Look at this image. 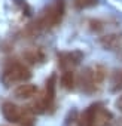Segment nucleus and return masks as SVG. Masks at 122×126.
Wrapping results in <instances>:
<instances>
[{
  "label": "nucleus",
  "instance_id": "1",
  "mask_svg": "<svg viewBox=\"0 0 122 126\" xmlns=\"http://www.w3.org/2000/svg\"><path fill=\"white\" fill-rule=\"evenodd\" d=\"M64 11H66L64 0H54L49 6H46L40 12V16L34 22L28 24L25 31L28 34H37L45 28H51V27L58 25L64 16Z\"/></svg>",
  "mask_w": 122,
  "mask_h": 126
},
{
  "label": "nucleus",
  "instance_id": "7",
  "mask_svg": "<svg viewBox=\"0 0 122 126\" xmlns=\"http://www.w3.org/2000/svg\"><path fill=\"white\" fill-rule=\"evenodd\" d=\"M55 80H57V76L52 74L48 80H46V92H45V96H43V102L46 105V110L52 107V102H54V98H55Z\"/></svg>",
  "mask_w": 122,
  "mask_h": 126
},
{
  "label": "nucleus",
  "instance_id": "13",
  "mask_svg": "<svg viewBox=\"0 0 122 126\" xmlns=\"http://www.w3.org/2000/svg\"><path fill=\"white\" fill-rule=\"evenodd\" d=\"M112 91L113 92H118V91H121L122 89V70H119V71H115V74H113V77H112Z\"/></svg>",
  "mask_w": 122,
  "mask_h": 126
},
{
  "label": "nucleus",
  "instance_id": "12",
  "mask_svg": "<svg viewBox=\"0 0 122 126\" xmlns=\"http://www.w3.org/2000/svg\"><path fill=\"white\" fill-rule=\"evenodd\" d=\"M92 70H94V77H95V82H97V83H101V82L106 79V74H107L106 67H103L101 64H97Z\"/></svg>",
  "mask_w": 122,
  "mask_h": 126
},
{
  "label": "nucleus",
  "instance_id": "6",
  "mask_svg": "<svg viewBox=\"0 0 122 126\" xmlns=\"http://www.w3.org/2000/svg\"><path fill=\"white\" fill-rule=\"evenodd\" d=\"M37 86L33 85V83H24V85H20L15 91H14V96L18 98V99H30L33 98L36 94H37Z\"/></svg>",
  "mask_w": 122,
  "mask_h": 126
},
{
  "label": "nucleus",
  "instance_id": "4",
  "mask_svg": "<svg viewBox=\"0 0 122 126\" xmlns=\"http://www.w3.org/2000/svg\"><path fill=\"white\" fill-rule=\"evenodd\" d=\"M79 83H81V88L85 92H88V94L94 92L95 83H97L95 82V77H94V70L92 68H85L81 73V76H79Z\"/></svg>",
  "mask_w": 122,
  "mask_h": 126
},
{
  "label": "nucleus",
  "instance_id": "3",
  "mask_svg": "<svg viewBox=\"0 0 122 126\" xmlns=\"http://www.w3.org/2000/svg\"><path fill=\"white\" fill-rule=\"evenodd\" d=\"M2 114L9 123H21L24 126H33L31 110L28 107H18L11 101H5L2 104Z\"/></svg>",
  "mask_w": 122,
  "mask_h": 126
},
{
  "label": "nucleus",
  "instance_id": "11",
  "mask_svg": "<svg viewBox=\"0 0 122 126\" xmlns=\"http://www.w3.org/2000/svg\"><path fill=\"white\" fill-rule=\"evenodd\" d=\"M76 9H88L98 5V0H72Z\"/></svg>",
  "mask_w": 122,
  "mask_h": 126
},
{
  "label": "nucleus",
  "instance_id": "10",
  "mask_svg": "<svg viewBox=\"0 0 122 126\" xmlns=\"http://www.w3.org/2000/svg\"><path fill=\"white\" fill-rule=\"evenodd\" d=\"M61 86H63L64 89H67V91L73 89V86H75V76H73L72 70H66L63 73V76H61Z\"/></svg>",
  "mask_w": 122,
  "mask_h": 126
},
{
  "label": "nucleus",
  "instance_id": "8",
  "mask_svg": "<svg viewBox=\"0 0 122 126\" xmlns=\"http://www.w3.org/2000/svg\"><path fill=\"white\" fill-rule=\"evenodd\" d=\"M121 40L122 37L119 34H109V36H103L100 37V43L104 49H109V50H113L116 49L119 45H121Z\"/></svg>",
  "mask_w": 122,
  "mask_h": 126
},
{
  "label": "nucleus",
  "instance_id": "2",
  "mask_svg": "<svg viewBox=\"0 0 122 126\" xmlns=\"http://www.w3.org/2000/svg\"><path fill=\"white\" fill-rule=\"evenodd\" d=\"M30 77H31L30 70L17 59L8 61L3 67L2 74H0V80H2L3 86H6V88H9L14 83H18V82H25Z\"/></svg>",
  "mask_w": 122,
  "mask_h": 126
},
{
  "label": "nucleus",
  "instance_id": "14",
  "mask_svg": "<svg viewBox=\"0 0 122 126\" xmlns=\"http://www.w3.org/2000/svg\"><path fill=\"white\" fill-rule=\"evenodd\" d=\"M118 107H121V108H122V98H121V99L118 101Z\"/></svg>",
  "mask_w": 122,
  "mask_h": 126
},
{
  "label": "nucleus",
  "instance_id": "5",
  "mask_svg": "<svg viewBox=\"0 0 122 126\" xmlns=\"http://www.w3.org/2000/svg\"><path fill=\"white\" fill-rule=\"evenodd\" d=\"M81 61V53H60L58 55V65L64 71L78 65Z\"/></svg>",
  "mask_w": 122,
  "mask_h": 126
},
{
  "label": "nucleus",
  "instance_id": "9",
  "mask_svg": "<svg viewBox=\"0 0 122 126\" xmlns=\"http://www.w3.org/2000/svg\"><path fill=\"white\" fill-rule=\"evenodd\" d=\"M24 58L30 62V64H37V62H43L45 56L39 49H28L24 52Z\"/></svg>",
  "mask_w": 122,
  "mask_h": 126
}]
</instances>
